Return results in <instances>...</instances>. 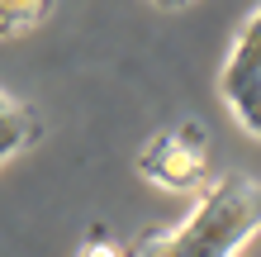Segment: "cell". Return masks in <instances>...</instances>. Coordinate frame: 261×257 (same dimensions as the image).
Masks as SVG:
<instances>
[{
  "mask_svg": "<svg viewBox=\"0 0 261 257\" xmlns=\"http://www.w3.org/2000/svg\"><path fill=\"white\" fill-rule=\"evenodd\" d=\"M261 229V181L256 176H223L209 195H199L176 229L147 233L133 257H233Z\"/></svg>",
  "mask_w": 261,
  "mask_h": 257,
  "instance_id": "cell-1",
  "label": "cell"
},
{
  "mask_svg": "<svg viewBox=\"0 0 261 257\" xmlns=\"http://www.w3.org/2000/svg\"><path fill=\"white\" fill-rule=\"evenodd\" d=\"M138 172L162 191H195L209 176V133H204V124L180 119L176 129L157 133L138 153Z\"/></svg>",
  "mask_w": 261,
  "mask_h": 257,
  "instance_id": "cell-2",
  "label": "cell"
},
{
  "mask_svg": "<svg viewBox=\"0 0 261 257\" xmlns=\"http://www.w3.org/2000/svg\"><path fill=\"white\" fill-rule=\"evenodd\" d=\"M219 96H223L228 110H233L238 124L261 138V5L242 19L233 48H228V57H223Z\"/></svg>",
  "mask_w": 261,
  "mask_h": 257,
  "instance_id": "cell-3",
  "label": "cell"
},
{
  "mask_svg": "<svg viewBox=\"0 0 261 257\" xmlns=\"http://www.w3.org/2000/svg\"><path fill=\"white\" fill-rule=\"evenodd\" d=\"M38 133H43L38 114L29 110L19 96H10V90L0 86V167H5L10 157L29 153V148L38 143Z\"/></svg>",
  "mask_w": 261,
  "mask_h": 257,
  "instance_id": "cell-4",
  "label": "cell"
},
{
  "mask_svg": "<svg viewBox=\"0 0 261 257\" xmlns=\"http://www.w3.org/2000/svg\"><path fill=\"white\" fill-rule=\"evenodd\" d=\"M53 14V0H0V38L29 34Z\"/></svg>",
  "mask_w": 261,
  "mask_h": 257,
  "instance_id": "cell-5",
  "label": "cell"
},
{
  "mask_svg": "<svg viewBox=\"0 0 261 257\" xmlns=\"http://www.w3.org/2000/svg\"><path fill=\"white\" fill-rule=\"evenodd\" d=\"M76 257H124V248H119L110 233H100V229H95L81 248H76Z\"/></svg>",
  "mask_w": 261,
  "mask_h": 257,
  "instance_id": "cell-6",
  "label": "cell"
},
{
  "mask_svg": "<svg viewBox=\"0 0 261 257\" xmlns=\"http://www.w3.org/2000/svg\"><path fill=\"white\" fill-rule=\"evenodd\" d=\"M152 5H162V10H186L190 0H152Z\"/></svg>",
  "mask_w": 261,
  "mask_h": 257,
  "instance_id": "cell-7",
  "label": "cell"
}]
</instances>
